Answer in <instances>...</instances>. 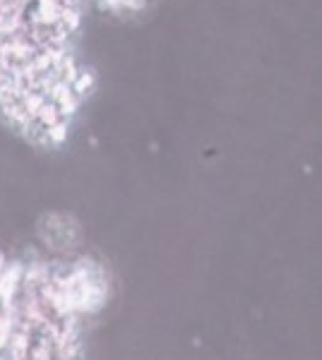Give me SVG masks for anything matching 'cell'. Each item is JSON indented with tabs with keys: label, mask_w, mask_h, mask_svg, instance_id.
Listing matches in <instances>:
<instances>
[{
	"label": "cell",
	"mask_w": 322,
	"mask_h": 360,
	"mask_svg": "<svg viewBox=\"0 0 322 360\" xmlns=\"http://www.w3.org/2000/svg\"><path fill=\"white\" fill-rule=\"evenodd\" d=\"M5 269V259H3V255H0V272Z\"/></svg>",
	"instance_id": "cell-1"
}]
</instances>
